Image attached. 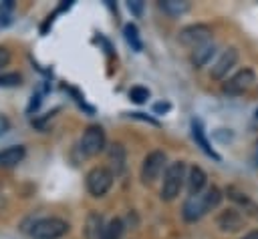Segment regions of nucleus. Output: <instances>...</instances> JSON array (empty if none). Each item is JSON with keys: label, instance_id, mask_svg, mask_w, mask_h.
<instances>
[{"label": "nucleus", "instance_id": "1", "mask_svg": "<svg viewBox=\"0 0 258 239\" xmlns=\"http://www.w3.org/2000/svg\"><path fill=\"white\" fill-rule=\"evenodd\" d=\"M222 199V193L218 187H210L206 189L204 193H198V195H189L185 201H183V207H181V215L185 221L194 223L198 219H202L208 211H212L214 207H218Z\"/></svg>", "mask_w": 258, "mask_h": 239}, {"label": "nucleus", "instance_id": "2", "mask_svg": "<svg viewBox=\"0 0 258 239\" xmlns=\"http://www.w3.org/2000/svg\"><path fill=\"white\" fill-rule=\"evenodd\" d=\"M69 223L60 217H40L30 227L32 239H60L69 233Z\"/></svg>", "mask_w": 258, "mask_h": 239}, {"label": "nucleus", "instance_id": "3", "mask_svg": "<svg viewBox=\"0 0 258 239\" xmlns=\"http://www.w3.org/2000/svg\"><path fill=\"white\" fill-rule=\"evenodd\" d=\"M183 181H185V165L181 161H175L171 163L167 169H165V175H163V183H161V199L163 201H173L181 187H183Z\"/></svg>", "mask_w": 258, "mask_h": 239}, {"label": "nucleus", "instance_id": "4", "mask_svg": "<svg viewBox=\"0 0 258 239\" xmlns=\"http://www.w3.org/2000/svg\"><path fill=\"white\" fill-rule=\"evenodd\" d=\"M85 183H87V191L93 197H103L113 185V171L107 167H93L87 173Z\"/></svg>", "mask_w": 258, "mask_h": 239}, {"label": "nucleus", "instance_id": "5", "mask_svg": "<svg viewBox=\"0 0 258 239\" xmlns=\"http://www.w3.org/2000/svg\"><path fill=\"white\" fill-rule=\"evenodd\" d=\"M105 147V131L99 125H91L85 129L81 137V151L85 157H95Z\"/></svg>", "mask_w": 258, "mask_h": 239}, {"label": "nucleus", "instance_id": "6", "mask_svg": "<svg viewBox=\"0 0 258 239\" xmlns=\"http://www.w3.org/2000/svg\"><path fill=\"white\" fill-rule=\"evenodd\" d=\"M163 167H165V153L163 151H151L143 159V165H141L143 183H153L159 177V173L163 171Z\"/></svg>", "mask_w": 258, "mask_h": 239}, {"label": "nucleus", "instance_id": "7", "mask_svg": "<svg viewBox=\"0 0 258 239\" xmlns=\"http://www.w3.org/2000/svg\"><path fill=\"white\" fill-rule=\"evenodd\" d=\"M210 34H212V30H210L206 24H191V26H185V28L179 32V40H181L185 46L198 48V46L210 42Z\"/></svg>", "mask_w": 258, "mask_h": 239}, {"label": "nucleus", "instance_id": "8", "mask_svg": "<svg viewBox=\"0 0 258 239\" xmlns=\"http://www.w3.org/2000/svg\"><path fill=\"white\" fill-rule=\"evenodd\" d=\"M254 78L256 76H254V70L252 68H242L232 78H228L224 82V92H228V94H242V92H246L252 86Z\"/></svg>", "mask_w": 258, "mask_h": 239}, {"label": "nucleus", "instance_id": "9", "mask_svg": "<svg viewBox=\"0 0 258 239\" xmlns=\"http://www.w3.org/2000/svg\"><path fill=\"white\" fill-rule=\"evenodd\" d=\"M238 60V50L236 48H226L220 58L216 60V64L212 66V78H222L224 74H228V70L236 64Z\"/></svg>", "mask_w": 258, "mask_h": 239}, {"label": "nucleus", "instance_id": "10", "mask_svg": "<svg viewBox=\"0 0 258 239\" xmlns=\"http://www.w3.org/2000/svg\"><path fill=\"white\" fill-rule=\"evenodd\" d=\"M24 155H26V149L22 145H12V147H6L4 151H0V165L10 169V167H16L24 161Z\"/></svg>", "mask_w": 258, "mask_h": 239}, {"label": "nucleus", "instance_id": "11", "mask_svg": "<svg viewBox=\"0 0 258 239\" xmlns=\"http://www.w3.org/2000/svg\"><path fill=\"white\" fill-rule=\"evenodd\" d=\"M218 225L222 231H238L242 227V215L234 209H228L218 217Z\"/></svg>", "mask_w": 258, "mask_h": 239}, {"label": "nucleus", "instance_id": "12", "mask_svg": "<svg viewBox=\"0 0 258 239\" xmlns=\"http://www.w3.org/2000/svg\"><path fill=\"white\" fill-rule=\"evenodd\" d=\"M204 187H206V173H204V169L191 167L189 169V177H187V191H189V195L202 193Z\"/></svg>", "mask_w": 258, "mask_h": 239}, {"label": "nucleus", "instance_id": "13", "mask_svg": "<svg viewBox=\"0 0 258 239\" xmlns=\"http://www.w3.org/2000/svg\"><path fill=\"white\" fill-rule=\"evenodd\" d=\"M214 52H216L214 42H206V44L194 48V52H191V62H194V66H198V68L204 66V64L214 56Z\"/></svg>", "mask_w": 258, "mask_h": 239}, {"label": "nucleus", "instance_id": "14", "mask_svg": "<svg viewBox=\"0 0 258 239\" xmlns=\"http://www.w3.org/2000/svg\"><path fill=\"white\" fill-rule=\"evenodd\" d=\"M191 133H194V139H196V143L202 147V151L206 153V155H210V157H214V159H220L216 153H214V149L210 147V143H208V139H206V135H204V129H202V123L200 121H191Z\"/></svg>", "mask_w": 258, "mask_h": 239}, {"label": "nucleus", "instance_id": "15", "mask_svg": "<svg viewBox=\"0 0 258 239\" xmlns=\"http://www.w3.org/2000/svg\"><path fill=\"white\" fill-rule=\"evenodd\" d=\"M103 231H105V225H103L101 215L91 213L89 215V221H87V237L89 239H101L103 237Z\"/></svg>", "mask_w": 258, "mask_h": 239}, {"label": "nucleus", "instance_id": "16", "mask_svg": "<svg viewBox=\"0 0 258 239\" xmlns=\"http://www.w3.org/2000/svg\"><path fill=\"white\" fill-rule=\"evenodd\" d=\"M109 161L115 169V175L123 173V169H125V149L121 145H113L111 151H109Z\"/></svg>", "mask_w": 258, "mask_h": 239}, {"label": "nucleus", "instance_id": "17", "mask_svg": "<svg viewBox=\"0 0 258 239\" xmlns=\"http://www.w3.org/2000/svg\"><path fill=\"white\" fill-rule=\"evenodd\" d=\"M123 34H125L127 44H129V46H131L135 52H141L143 44H141V38H139V30H137V26H135V24H125Z\"/></svg>", "mask_w": 258, "mask_h": 239}, {"label": "nucleus", "instance_id": "18", "mask_svg": "<svg viewBox=\"0 0 258 239\" xmlns=\"http://www.w3.org/2000/svg\"><path fill=\"white\" fill-rule=\"evenodd\" d=\"M123 229H125L123 221L115 217V219H111V221L105 225V231H103V237H101V239H121Z\"/></svg>", "mask_w": 258, "mask_h": 239}, {"label": "nucleus", "instance_id": "19", "mask_svg": "<svg viewBox=\"0 0 258 239\" xmlns=\"http://www.w3.org/2000/svg\"><path fill=\"white\" fill-rule=\"evenodd\" d=\"M159 6H161L169 16H179V14H183V12L189 8L187 2H177V0H165V2H161Z\"/></svg>", "mask_w": 258, "mask_h": 239}, {"label": "nucleus", "instance_id": "20", "mask_svg": "<svg viewBox=\"0 0 258 239\" xmlns=\"http://www.w3.org/2000/svg\"><path fill=\"white\" fill-rule=\"evenodd\" d=\"M12 8H14L12 0L0 2V28H6L12 24Z\"/></svg>", "mask_w": 258, "mask_h": 239}, {"label": "nucleus", "instance_id": "21", "mask_svg": "<svg viewBox=\"0 0 258 239\" xmlns=\"http://www.w3.org/2000/svg\"><path fill=\"white\" fill-rule=\"evenodd\" d=\"M129 98L133 102H137V104H143L149 98V88H145V86H133L129 90Z\"/></svg>", "mask_w": 258, "mask_h": 239}, {"label": "nucleus", "instance_id": "22", "mask_svg": "<svg viewBox=\"0 0 258 239\" xmlns=\"http://www.w3.org/2000/svg\"><path fill=\"white\" fill-rule=\"evenodd\" d=\"M22 84V76L18 72H4L0 74V86H20Z\"/></svg>", "mask_w": 258, "mask_h": 239}, {"label": "nucleus", "instance_id": "23", "mask_svg": "<svg viewBox=\"0 0 258 239\" xmlns=\"http://www.w3.org/2000/svg\"><path fill=\"white\" fill-rule=\"evenodd\" d=\"M127 8L135 14V16H141V10H143V2L139 0H133V2H127Z\"/></svg>", "mask_w": 258, "mask_h": 239}, {"label": "nucleus", "instance_id": "24", "mask_svg": "<svg viewBox=\"0 0 258 239\" xmlns=\"http://www.w3.org/2000/svg\"><path fill=\"white\" fill-rule=\"evenodd\" d=\"M8 131H10V121H8V116H6V114H2V112H0V137H4Z\"/></svg>", "mask_w": 258, "mask_h": 239}, {"label": "nucleus", "instance_id": "25", "mask_svg": "<svg viewBox=\"0 0 258 239\" xmlns=\"http://www.w3.org/2000/svg\"><path fill=\"white\" fill-rule=\"evenodd\" d=\"M8 62H10V52L4 46H0V68L8 66Z\"/></svg>", "mask_w": 258, "mask_h": 239}, {"label": "nucleus", "instance_id": "26", "mask_svg": "<svg viewBox=\"0 0 258 239\" xmlns=\"http://www.w3.org/2000/svg\"><path fill=\"white\" fill-rule=\"evenodd\" d=\"M169 108H171V104H169V102H157V104L153 106V110H155V112H167Z\"/></svg>", "mask_w": 258, "mask_h": 239}, {"label": "nucleus", "instance_id": "27", "mask_svg": "<svg viewBox=\"0 0 258 239\" xmlns=\"http://www.w3.org/2000/svg\"><path fill=\"white\" fill-rule=\"evenodd\" d=\"M242 239H258V229H256V231H250V233H248V235H244Z\"/></svg>", "mask_w": 258, "mask_h": 239}, {"label": "nucleus", "instance_id": "28", "mask_svg": "<svg viewBox=\"0 0 258 239\" xmlns=\"http://www.w3.org/2000/svg\"><path fill=\"white\" fill-rule=\"evenodd\" d=\"M256 163H258V143H256Z\"/></svg>", "mask_w": 258, "mask_h": 239}, {"label": "nucleus", "instance_id": "29", "mask_svg": "<svg viewBox=\"0 0 258 239\" xmlns=\"http://www.w3.org/2000/svg\"><path fill=\"white\" fill-rule=\"evenodd\" d=\"M256 118H258V108H256Z\"/></svg>", "mask_w": 258, "mask_h": 239}]
</instances>
